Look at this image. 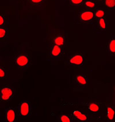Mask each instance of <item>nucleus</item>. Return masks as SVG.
Here are the masks:
<instances>
[{"label": "nucleus", "instance_id": "nucleus-17", "mask_svg": "<svg viewBox=\"0 0 115 122\" xmlns=\"http://www.w3.org/2000/svg\"><path fill=\"white\" fill-rule=\"evenodd\" d=\"M72 115L67 113H62L59 117V120L60 122H71L73 121Z\"/></svg>", "mask_w": 115, "mask_h": 122}, {"label": "nucleus", "instance_id": "nucleus-18", "mask_svg": "<svg viewBox=\"0 0 115 122\" xmlns=\"http://www.w3.org/2000/svg\"><path fill=\"white\" fill-rule=\"evenodd\" d=\"M105 8L109 10H115V0H104L103 2Z\"/></svg>", "mask_w": 115, "mask_h": 122}, {"label": "nucleus", "instance_id": "nucleus-8", "mask_svg": "<svg viewBox=\"0 0 115 122\" xmlns=\"http://www.w3.org/2000/svg\"><path fill=\"white\" fill-rule=\"evenodd\" d=\"M5 119L7 122H15L17 121L16 112L13 107H7L5 109Z\"/></svg>", "mask_w": 115, "mask_h": 122}, {"label": "nucleus", "instance_id": "nucleus-16", "mask_svg": "<svg viewBox=\"0 0 115 122\" xmlns=\"http://www.w3.org/2000/svg\"><path fill=\"white\" fill-rule=\"evenodd\" d=\"M83 5L86 9L93 10L96 8L97 3L94 0H85L83 2Z\"/></svg>", "mask_w": 115, "mask_h": 122}, {"label": "nucleus", "instance_id": "nucleus-7", "mask_svg": "<svg viewBox=\"0 0 115 122\" xmlns=\"http://www.w3.org/2000/svg\"><path fill=\"white\" fill-rule=\"evenodd\" d=\"M73 82L76 86L79 87H85L87 86L88 79L87 76L83 74H77L74 76Z\"/></svg>", "mask_w": 115, "mask_h": 122}, {"label": "nucleus", "instance_id": "nucleus-9", "mask_svg": "<svg viewBox=\"0 0 115 122\" xmlns=\"http://www.w3.org/2000/svg\"><path fill=\"white\" fill-rule=\"evenodd\" d=\"M73 118L79 122H87L89 120V116L87 113L79 110H74L72 112Z\"/></svg>", "mask_w": 115, "mask_h": 122}, {"label": "nucleus", "instance_id": "nucleus-12", "mask_svg": "<svg viewBox=\"0 0 115 122\" xmlns=\"http://www.w3.org/2000/svg\"><path fill=\"white\" fill-rule=\"evenodd\" d=\"M115 111L113 106H109L107 108V114L106 117L109 122H113L115 120Z\"/></svg>", "mask_w": 115, "mask_h": 122}, {"label": "nucleus", "instance_id": "nucleus-23", "mask_svg": "<svg viewBox=\"0 0 115 122\" xmlns=\"http://www.w3.org/2000/svg\"><path fill=\"white\" fill-rule=\"evenodd\" d=\"M6 23V20L5 16L0 15V26H4Z\"/></svg>", "mask_w": 115, "mask_h": 122}, {"label": "nucleus", "instance_id": "nucleus-15", "mask_svg": "<svg viewBox=\"0 0 115 122\" xmlns=\"http://www.w3.org/2000/svg\"><path fill=\"white\" fill-rule=\"evenodd\" d=\"M97 24L99 28L102 30H105L107 28L108 22L105 17L100 18L97 19Z\"/></svg>", "mask_w": 115, "mask_h": 122}, {"label": "nucleus", "instance_id": "nucleus-1", "mask_svg": "<svg viewBox=\"0 0 115 122\" xmlns=\"http://www.w3.org/2000/svg\"><path fill=\"white\" fill-rule=\"evenodd\" d=\"M67 63L72 67L82 68L86 64V56L82 51H74L69 54Z\"/></svg>", "mask_w": 115, "mask_h": 122}, {"label": "nucleus", "instance_id": "nucleus-14", "mask_svg": "<svg viewBox=\"0 0 115 122\" xmlns=\"http://www.w3.org/2000/svg\"><path fill=\"white\" fill-rule=\"evenodd\" d=\"M88 110L92 112H97L100 109V104L96 102H90L86 104Z\"/></svg>", "mask_w": 115, "mask_h": 122}, {"label": "nucleus", "instance_id": "nucleus-24", "mask_svg": "<svg viewBox=\"0 0 115 122\" xmlns=\"http://www.w3.org/2000/svg\"><path fill=\"white\" fill-rule=\"evenodd\" d=\"M94 1L97 3V4H101L103 3L104 0H94Z\"/></svg>", "mask_w": 115, "mask_h": 122}, {"label": "nucleus", "instance_id": "nucleus-20", "mask_svg": "<svg viewBox=\"0 0 115 122\" xmlns=\"http://www.w3.org/2000/svg\"><path fill=\"white\" fill-rule=\"evenodd\" d=\"M28 2L33 6H39L45 2V0H27Z\"/></svg>", "mask_w": 115, "mask_h": 122}, {"label": "nucleus", "instance_id": "nucleus-4", "mask_svg": "<svg viewBox=\"0 0 115 122\" xmlns=\"http://www.w3.org/2000/svg\"><path fill=\"white\" fill-rule=\"evenodd\" d=\"M18 115L21 116H28L31 115L32 106L31 103L27 100L20 102L17 107Z\"/></svg>", "mask_w": 115, "mask_h": 122}, {"label": "nucleus", "instance_id": "nucleus-21", "mask_svg": "<svg viewBox=\"0 0 115 122\" xmlns=\"http://www.w3.org/2000/svg\"><path fill=\"white\" fill-rule=\"evenodd\" d=\"M8 76V73L4 68L0 66V80L6 79Z\"/></svg>", "mask_w": 115, "mask_h": 122}, {"label": "nucleus", "instance_id": "nucleus-6", "mask_svg": "<svg viewBox=\"0 0 115 122\" xmlns=\"http://www.w3.org/2000/svg\"><path fill=\"white\" fill-rule=\"evenodd\" d=\"M63 53V47L59 45L52 44L49 52V56L52 59L60 57Z\"/></svg>", "mask_w": 115, "mask_h": 122}, {"label": "nucleus", "instance_id": "nucleus-2", "mask_svg": "<svg viewBox=\"0 0 115 122\" xmlns=\"http://www.w3.org/2000/svg\"><path fill=\"white\" fill-rule=\"evenodd\" d=\"M32 60L29 55L25 53H17L13 57V65L18 70H25L31 66Z\"/></svg>", "mask_w": 115, "mask_h": 122}, {"label": "nucleus", "instance_id": "nucleus-11", "mask_svg": "<svg viewBox=\"0 0 115 122\" xmlns=\"http://www.w3.org/2000/svg\"><path fill=\"white\" fill-rule=\"evenodd\" d=\"M65 37L62 35H57L54 38L53 40H52L53 44L59 45V46H62V47H63L64 45H65Z\"/></svg>", "mask_w": 115, "mask_h": 122}, {"label": "nucleus", "instance_id": "nucleus-13", "mask_svg": "<svg viewBox=\"0 0 115 122\" xmlns=\"http://www.w3.org/2000/svg\"><path fill=\"white\" fill-rule=\"evenodd\" d=\"M94 18H96V19L105 17L106 15V8H99V9L95 10L94 11Z\"/></svg>", "mask_w": 115, "mask_h": 122}, {"label": "nucleus", "instance_id": "nucleus-19", "mask_svg": "<svg viewBox=\"0 0 115 122\" xmlns=\"http://www.w3.org/2000/svg\"><path fill=\"white\" fill-rule=\"evenodd\" d=\"M9 30L5 26H0V39H5L8 37Z\"/></svg>", "mask_w": 115, "mask_h": 122}, {"label": "nucleus", "instance_id": "nucleus-22", "mask_svg": "<svg viewBox=\"0 0 115 122\" xmlns=\"http://www.w3.org/2000/svg\"><path fill=\"white\" fill-rule=\"evenodd\" d=\"M85 0H69V2L71 5L74 6H81L83 5Z\"/></svg>", "mask_w": 115, "mask_h": 122}, {"label": "nucleus", "instance_id": "nucleus-3", "mask_svg": "<svg viewBox=\"0 0 115 122\" xmlns=\"http://www.w3.org/2000/svg\"><path fill=\"white\" fill-rule=\"evenodd\" d=\"M15 90L13 87L9 84H4L0 86V102L7 103L14 96Z\"/></svg>", "mask_w": 115, "mask_h": 122}, {"label": "nucleus", "instance_id": "nucleus-10", "mask_svg": "<svg viewBox=\"0 0 115 122\" xmlns=\"http://www.w3.org/2000/svg\"><path fill=\"white\" fill-rule=\"evenodd\" d=\"M107 51L110 56H115V36H112L109 40L107 45Z\"/></svg>", "mask_w": 115, "mask_h": 122}, {"label": "nucleus", "instance_id": "nucleus-5", "mask_svg": "<svg viewBox=\"0 0 115 122\" xmlns=\"http://www.w3.org/2000/svg\"><path fill=\"white\" fill-rule=\"evenodd\" d=\"M94 18V10L86 9L82 10L79 15V20L83 23H90Z\"/></svg>", "mask_w": 115, "mask_h": 122}]
</instances>
